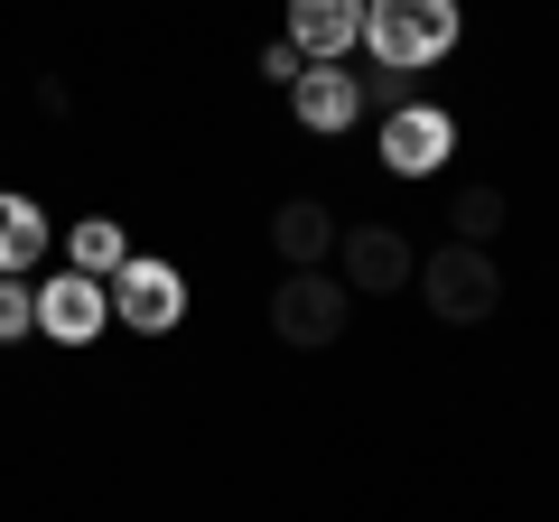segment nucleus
<instances>
[{
    "mask_svg": "<svg viewBox=\"0 0 559 522\" xmlns=\"http://www.w3.org/2000/svg\"><path fill=\"white\" fill-rule=\"evenodd\" d=\"M457 38H466L457 0H364V47L382 75H429L457 57Z\"/></svg>",
    "mask_w": 559,
    "mask_h": 522,
    "instance_id": "nucleus-1",
    "label": "nucleus"
},
{
    "mask_svg": "<svg viewBox=\"0 0 559 522\" xmlns=\"http://www.w3.org/2000/svg\"><path fill=\"white\" fill-rule=\"evenodd\" d=\"M411 281H419V299L439 308L448 327H485V318L503 308V271L476 252V242H439V252L419 261Z\"/></svg>",
    "mask_w": 559,
    "mask_h": 522,
    "instance_id": "nucleus-2",
    "label": "nucleus"
},
{
    "mask_svg": "<svg viewBox=\"0 0 559 522\" xmlns=\"http://www.w3.org/2000/svg\"><path fill=\"white\" fill-rule=\"evenodd\" d=\"M345 318H355V289H345L336 271H289V281L271 289V336L280 345H336Z\"/></svg>",
    "mask_w": 559,
    "mask_h": 522,
    "instance_id": "nucleus-3",
    "label": "nucleus"
},
{
    "mask_svg": "<svg viewBox=\"0 0 559 522\" xmlns=\"http://www.w3.org/2000/svg\"><path fill=\"white\" fill-rule=\"evenodd\" d=\"M103 299H112V318H121V327H140V336H168V327L187 318V281L168 271L159 252H131L112 281H103Z\"/></svg>",
    "mask_w": 559,
    "mask_h": 522,
    "instance_id": "nucleus-4",
    "label": "nucleus"
},
{
    "mask_svg": "<svg viewBox=\"0 0 559 522\" xmlns=\"http://www.w3.org/2000/svg\"><path fill=\"white\" fill-rule=\"evenodd\" d=\"M419 261L411 242H401V224H355V234H336V281L355 289V299H382V289H401Z\"/></svg>",
    "mask_w": 559,
    "mask_h": 522,
    "instance_id": "nucleus-5",
    "label": "nucleus"
},
{
    "mask_svg": "<svg viewBox=\"0 0 559 522\" xmlns=\"http://www.w3.org/2000/svg\"><path fill=\"white\" fill-rule=\"evenodd\" d=\"M448 150H457V121H448L439 103H401V112L382 121V168H392V178H429Z\"/></svg>",
    "mask_w": 559,
    "mask_h": 522,
    "instance_id": "nucleus-6",
    "label": "nucleus"
},
{
    "mask_svg": "<svg viewBox=\"0 0 559 522\" xmlns=\"http://www.w3.org/2000/svg\"><path fill=\"white\" fill-rule=\"evenodd\" d=\"M289 47L299 66H336L345 47H364V0H289Z\"/></svg>",
    "mask_w": 559,
    "mask_h": 522,
    "instance_id": "nucleus-7",
    "label": "nucleus"
},
{
    "mask_svg": "<svg viewBox=\"0 0 559 522\" xmlns=\"http://www.w3.org/2000/svg\"><path fill=\"white\" fill-rule=\"evenodd\" d=\"M103 318H112V299H103V281H84V271H66V281L38 289V336H57V345H94Z\"/></svg>",
    "mask_w": 559,
    "mask_h": 522,
    "instance_id": "nucleus-8",
    "label": "nucleus"
},
{
    "mask_svg": "<svg viewBox=\"0 0 559 522\" xmlns=\"http://www.w3.org/2000/svg\"><path fill=\"white\" fill-rule=\"evenodd\" d=\"M271 242L289 252V271H326V252H336V215H326L318 197H289L271 215Z\"/></svg>",
    "mask_w": 559,
    "mask_h": 522,
    "instance_id": "nucleus-9",
    "label": "nucleus"
},
{
    "mask_svg": "<svg viewBox=\"0 0 559 522\" xmlns=\"http://www.w3.org/2000/svg\"><path fill=\"white\" fill-rule=\"evenodd\" d=\"M289 103H299V121H308V131H345V121L364 112V84H355V75H336V66H299Z\"/></svg>",
    "mask_w": 559,
    "mask_h": 522,
    "instance_id": "nucleus-10",
    "label": "nucleus"
},
{
    "mask_svg": "<svg viewBox=\"0 0 559 522\" xmlns=\"http://www.w3.org/2000/svg\"><path fill=\"white\" fill-rule=\"evenodd\" d=\"M38 252H47V215L28 197H0V281H28Z\"/></svg>",
    "mask_w": 559,
    "mask_h": 522,
    "instance_id": "nucleus-11",
    "label": "nucleus"
},
{
    "mask_svg": "<svg viewBox=\"0 0 559 522\" xmlns=\"http://www.w3.org/2000/svg\"><path fill=\"white\" fill-rule=\"evenodd\" d=\"M66 252H75V271H84V281H112L121 261H131V234H121L112 215H84L75 234H66Z\"/></svg>",
    "mask_w": 559,
    "mask_h": 522,
    "instance_id": "nucleus-12",
    "label": "nucleus"
},
{
    "mask_svg": "<svg viewBox=\"0 0 559 522\" xmlns=\"http://www.w3.org/2000/svg\"><path fill=\"white\" fill-rule=\"evenodd\" d=\"M448 224H457V242H476V252H485V242L503 234V187H466V197L448 205Z\"/></svg>",
    "mask_w": 559,
    "mask_h": 522,
    "instance_id": "nucleus-13",
    "label": "nucleus"
},
{
    "mask_svg": "<svg viewBox=\"0 0 559 522\" xmlns=\"http://www.w3.org/2000/svg\"><path fill=\"white\" fill-rule=\"evenodd\" d=\"M28 327H38V289H28V281H0V345H20Z\"/></svg>",
    "mask_w": 559,
    "mask_h": 522,
    "instance_id": "nucleus-14",
    "label": "nucleus"
},
{
    "mask_svg": "<svg viewBox=\"0 0 559 522\" xmlns=\"http://www.w3.org/2000/svg\"><path fill=\"white\" fill-rule=\"evenodd\" d=\"M261 75H280V84H299V47L280 38V47H261Z\"/></svg>",
    "mask_w": 559,
    "mask_h": 522,
    "instance_id": "nucleus-15",
    "label": "nucleus"
}]
</instances>
